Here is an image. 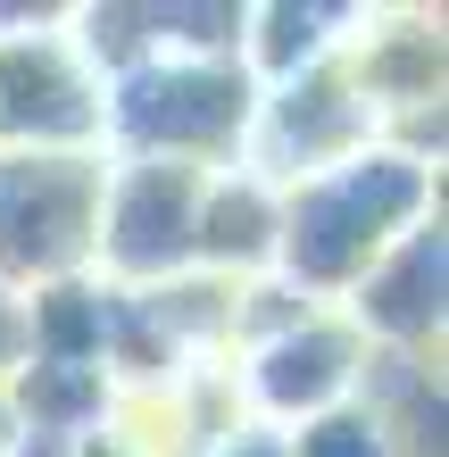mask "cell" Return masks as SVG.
<instances>
[{
    "label": "cell",
    "instance_id": "1",
    "mask_svg": "<svg viewBox=\"0 0 449 457\" xmlns=\"http://www.w3.org/2000/svg\"><path fill=\"white\" fill-rule=\"evenodd\" d=\"M283 217H275V283H292L300 300L316 308H341L366 266H375L400 233L433 225V167L391 142H366L358 158L275 192Z\"/></svg>",
    "mask_w": 449,
    "mask_h": 457
},
{
    "label": "cell",
    "instance_id": "2",
    "mask_svg": "<svg viewBox=\"0 0 449 457\" xmlns=\"http://www.w3.org/2000/svg\"><path fill=\"white\" fill-rule=\"evenodd\" d=\"M258 84L242 59H142L100 92V158H175L225 175L242 158Z\"/></svg>",
    "mask_w": 449,
    "mask_h": 457
},
{
    "label": "cell",
    "instance_id": "3",
    "mask_svg": "<svg viewBox=\"0 0 449 457\" xmlns=\"http://www.w3.org/2000/svg\"><path fill=\"white\" fill-rule=\"evenodd\" d=\"M109 158H25L0 150V291H42L67 275H92V217Z\"/></svg>",
    "mask_w": 449,
    "mask_h": 457
},
{
    "label": "cell",
    "instance_id": "4",
    "mask_svg": "<svg viewBox=\"0 0 449 457\" xmlns=\"http://www.w3.org/2000/svg\"><path fill=\"white\" fill-rule=\"evenodd\" d=\"M208 167L175 158H109L92 217V275L109 291H158L192 275V225H200Z\"/></svg>",
    "mask_w": 449,
    "mask_h": 457
},
{
    "label": "cell",
    "instance_id": "5",
    "mask_svg": "<svg viewBox=\"0 0 449 457\" xmlns=\"http://www.w3.org/2000/svg\"><path fill=\"white\" fill-rule=\"evenodd\" d=\"M0 150L25 158H84L100 150V75L75 59L67 34H0Z\"/></svg>",
    "mask_w": 449,
    "mask_h": 457
},
{
    "label": "cell",
    "instance_id": "6",
    "mask_svg": "<svg viewBox=\"0 0 449 457\" xmlns=\"http://www.w3.org/2000/svg\"><path fill=\"white\" fill-rule=\"evenodd\" d=\"M242 391L267 433H292V424L325 416V408L366 399V341L341 308H308L292 333L242 349Z\"/></svg>",
    "mask_w": 449,
    "mask_h": 457
},
{
    "label": "cell",
    "instance_id": "7",
    "mask_svg": "<svg viewBox=\"0 0 449 457\" xmlns=\"http://www.w3.org/2000/svg\"><path fill=\"white\" fill-rule=\"evenodd\" d=\"M341 316L358 325L366 349H416L433 325H441V225H416L400 233L391 250L366 266V275L341 291Z\"/></svg>",
    "mask_w": 449,
    "mask_h": 457
},
{
    "label": "cell",
    "instance_id": "8",
    "mask_svg": "<svg viewBox=\"0 0 449 457\" xmlns=\"http://www.w3.org/2000/svg\"><path fill=\"white\" fill-rule=\"evenodd\" d=\"M275 217H283V200L258 175H242V167L208 175L200 225H192V275H217V283L267 275V266H275Z\"/></svg>",
    "mask_w": 449,
    "mask_h": 457
},
{
    "label": "cell",
    "instance_id": "9",
    "mask_svg": "<svg viewBox=\"0 0 449 457\" xmlns=\"http://www.w3.org/2000/svg\"><path fill=\"white\" fill-rule=\"evenodd\" d=\"M283 457H400V441H391V416L366 408V399H350V408H325L283 433Z\"/></svg>",
    "mask_w": 449,
    "mask_h": 457
},
{
    "label": "cell",
    "instance_id": "10",
    "mask_svg": "<svg viewBox=\"0 0 449 457\" xmlns=\"http://www.w3.org/2000/svg\"><path fill=\"white\" fill-rule=\"evenodd\" d=\"M25 366V308H17V291H0V383Z\"/></svg>",
    "mask_w": 449,
    "mask_h": 457
},
{
    "label": "cell",
    "instance_id": "11",
    "mask_svg": "<svg viewBox=\"0 0 449 457\" xmlns=\"http://www.w3.org/2000/svg\"><path fill=\"white\" fill-rule=\"evenodd\" d=\"M208 457H283V433H267V424H242V433H225Z\"/></svg>",
    "mask_w": 449,
    "mask_h": 457
},
{
    "label": "cell",
    "instance_id": "12",
    "mask_svg": "<svg viewBox=\"0 0 449 457\" xmlns=\"http://www.w3.org/2000/svg\"><path fill=\"white\" fill-rule=\"evenodd\" d=\"M67 457H134V449H125V441H117V433H92V441H75V449H67Z\"/></svg>",
    "mask_w": 449,
    "mask_h": 457
},
{
    "label": "cell",
    "instance_id": "13",
    "mask_svg": "<svg viewBox=\"0 0 449 457\" xmlns=\"http://www.w3.org/2000/svg\"><path fill=\"white\" fill-rule=\"evenodd\" d=\"M9 441H17V424H9V408H0V457H9Z\"/></svg>",
    "mask_w": 449,
    "mask_h": 457
}]
</instances>
